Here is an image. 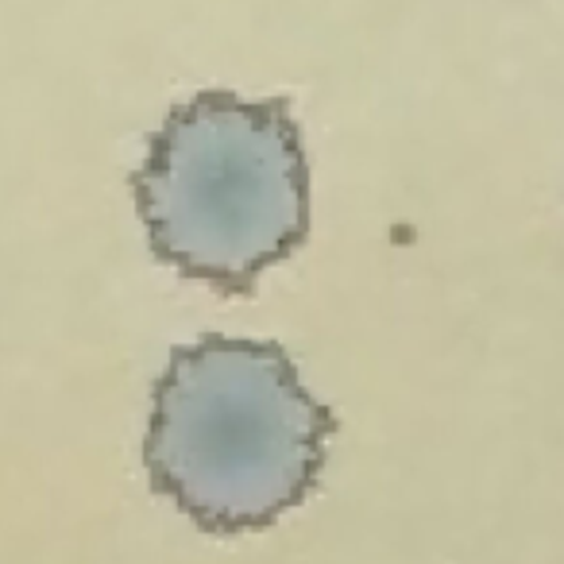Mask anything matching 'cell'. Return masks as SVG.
Here are the masks:
<instances>
[{"mask_svg":"<svg viewBox=\"0 0 564 564\" xmlns=\"http://www.w3.org/2000/svg\"><path fill=\"white\" fill-rule=\"evenodd\" d=\"M132 194L159 263L243 294L310 236V163L282 97L205 89L151 132Z\"/></svg>","mask_w":564,"mask_h":564,"instance_id":"cell-2","label":"cell"},{"mask_svg":"<svg viewBox=\"0 0 564 564\" xmlns=\"http://www.w3.org/2000/svg\"><path fill=\"white\" fill-rule=\"evenodd\" d=\"M333 433L279 345L209 333L174 348L151 387L143 468L197 530H267L314 495Z\"/></svg>","mask_w":564,"mask_h":564,"instance_id":"cell-1","label":"cell"}]
</instances>
